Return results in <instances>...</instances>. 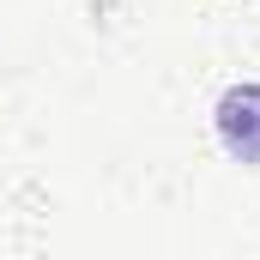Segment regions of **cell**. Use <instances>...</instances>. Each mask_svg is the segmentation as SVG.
I'll use <instances>...</instances> for the list:
<instances>
[{"instance_id":"6da1fadb","label":"cell","mask_w":260,"mask_h":260,"mask_svg":"<svg viewBox=\"0 0 260 260\" xmlns=\"http://www.w3.org/2000/svg\"><path fill=\"white\" fill-rule=\"evenodd\" d=\"M218 139L236 164H260V85H230L218 97Z\"/></svg>"}]
</instances>
